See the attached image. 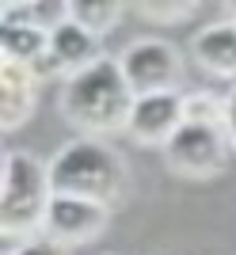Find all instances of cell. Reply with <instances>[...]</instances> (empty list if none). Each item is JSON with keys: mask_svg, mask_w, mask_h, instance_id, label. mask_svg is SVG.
<instances>
[{"mask_svg": "<svg viewBox=\"0 0 236 255\" xmlns=\"http://www.w3.org/2000/svg\"><path fill=\"white\" fill-rule=\"evenodd\" d=\"M133 103H137V96L122 73V65H118V57H107V53L96 65H88L84 73L69 76L61 88V115L84 137L129 129Z\"/></svg>", "mask_w": 236, "mask_h": 255, "instance_id": "obj_1", "label": "cell"}, {"mask_svg": "<svg viewBox=\"0 0 236 255\" xmlns=\"http://www.w3.org/2000/svg\"><path fill=\"white\" fill-rule=\"evenodd\" d=\"M229 133L214 126H191L183 122L168 145H164V164L187 183H210L229 168Z\"/></svg>", "mask_w": 236, "mask_h": 255, "instance_id": "obj_4", "label": "cell"}, {"mask_svg": "<svg viewBox=\"0 0 236 255\" xmlns=\"http://www.w3.org/2000/svg\"><path fill=\"white\" fill-rule=\"evenodd\" d=\"M225 19H233V23H236V4H229V8H225Z\"/></svg>", "mask_w": 236, "mask_h": 255, "instance_id": "obj_19", "label": "cell"}, {"mask_svg": "<svg viewBox=\"0 0 236 255\" xmlns=\"http://www.w3.org/2000/svg\"><path fill=\"white\" fill-rule=\"evenodd\" d=\"M118 65H122L133 96L175 92L183 80V57L168 38H137V42H129L118 53Z\"/></svg>", "mask_w": 236, "mask_h": 255, "instance_id": "obj_5", "label": "cell"}, {"mask_svg": "<svg viewBox=\"0 0 236 255\" xmlns=\"http://www.w3.org/2000/svg\"><path fill=\"white\" fill-rule=\"evenodd\" d=\"M34 103H38V80H34L31 65L4 61L0 65V126L8 133L19 129L34 115Z\"/></svg>", "mask_w": 236, "mask_h": 255, "instance_id": "obj_8", "label": "cell"}, {"mask_svg": "<svg viewBox=\"0 0 236 255\" xmlns=\"http://www.w3.org/2000/svg\"><path fill=\"white\" fill-rule=\"evenodd\" d=\"M46 50H50V34L46 31H34V27H0V53H4V61L31 65Z\"/></svg>", "mask_w": 236, "mask_h": 255, "instance_id": "obj_13", "label": "cell"}, {"mask_svg": "<svg viewBox=\"0 0 236 255\" xmlns=\"http://www.w3.org/2000/svg\"><path fill=\"white\" fill-rule=\"evenodd\" d=\"M4 27H34V31L54 34L61 23H69V4L65 0H23V4H4L0 8Z\"/></svg>", "mask_w": 236, "mask_h": 255, "instance_id": "obj_11", "label": "cell"}, {"mask_svg": "<svg viewBox=\"0 0 236 255\" xmlns=\"http://www.w3.org/2000/svg\"><path fill=\"white\" fill-rule=\"evenodd\" d=\"M31 73H34L38 84H46V80H69V69L57 61L54 50H46L42 57H34V61H31Z\"/></svg>", "mask_w": 236, "mask_h": 255, "instance_id": "obj_16", "label": "cell"}, {"mask_svg": "<svg viewBox=\"0 0 236 255\" xmlns=\"http://www.w3.org/2000/svg\"><path fill=\"white\" fill-rule=\"evenodd\" d=\"M137 11L145 19H160V23H175V19H187L194 11L191 0H183V4H137Z\"/></svg>", "mask_w": 236, "mask_h": 255, "instance_id": "obj_15", "label": "cell"}, {"mask_svg": "<svg viewBox=\"0 0 236 255\" xmlns=\"http://www.w3.org/2000/svg\"><path fill=\"white\" fill-rule=\"evenodd\" d=\"M191 53L206 73L236 76V23L233 19L206 23L202 31L191 38Z\"/></svg>", "mask_w": 236, "mask_h": 255, "instance_id": "obj_9", "label": "cell"}, {"mask_svg": "<svg viewBox=\"0 0 236 255\" xmlns=\"http://www.w3.org/2000/svg\"><path fill=\"white\" fill-rule=\"evenodd\" d=\"M50 50L57 53V61L69 69V76L84 73L88 65H96L103 53H99V38L96 34H88L80 23H61L54 34H50Z\"/></svg>", "mask_w": 236, "mask_h": 255, "instance_id": "obj_10", "label": "cell"}, {"mask_svg": "<svg viewBox=\"0 0 236 255\" xmlns=\"http://www.w3.org/2000/svg\"><path fill=\"white\" fill-rule=\"evenodd\" d=\"M225 133H229V141L236 145V88L225 96Z\"/></svg>", "mask_w": 236, "mask_h": 255, "instance_id": "obj_18", "label": "cell"}, {"mask_svg": "<svg viewBox=\"0 0 236 255\" xmlns=\"http://www.w3.org/2000/svg\"><path fill=\"white\" fill-rule=\"evenodd\" d=\"M15 255H69V252H65L61 244H54V240H46V236H42V240H27Z\"/></svg>", "mask_w": 236, "mask_h": 255, "instance_id": "obj_17", "label": "cell"}, {"mask_svg": "<svg viewBox=\"0 0 236 255\" xmlns=\"http://www.w3.org/2000/svg\"><path fill=\"white\" fill-rule=\"evenodd\" d=\"M183 118L191 126L225 129V99L214 92H191V96H183Z\"/></svg>", "mask_w": 236, "mask_h": 255, "instance_id": "obj_14", "label": "cell"}, {"mask_svg": "<svg viewBox=\"0 0 236 255\" xmlns=\"http://www.w3.org/2000/svg\"><path fill=\"white\" fill-rule=\"evenodd\" d=\"M54 202V183H50V164H42L31 152H4L0 168V229L4 236L31 240L42 233L46 213Z\"/></svg>", "mask_w": 236, "mask_h": 255, "instance_id": "obj_3", "label": "cell"}, {"mask_svg": "<svg viewBox=\"0 0 236 255\" xmlns=\"http://www.w3.org/2000/svg\"><path fill=\"white\" fill-rule=\"evenodd\" d=\"M183 118V92H160V96H137L129 115V137L141 145H168L179 133Z\"/></svg>", "mask_w": 236, "mask_h": 255, "instance_id": "obj_7", "label": "cell"}, {"mask_svg": "<svg viewBox=\"0 0 236 255\" xmlns=\"http://www.w3.org/2000/svg\"><path fill=\"white\" fill-rule=\"evenodd\" d=\"M122 11H126V8L115 4V0H73V4H69V19L80 23L88 34L103 38V34H111L118 27Z\"/></svg>", "mask_w": 236, "mask_h": 255, "instance_id": "obj_12", "label": "cell"}, {"mask_svg": "<svg viewBox=\"0 0 236 255\" xmlns=\"http://www.w3.org/2000/svg\"><path fill=\"white\" fill-rule=\"evenodd\" d=\"M111 221V210L99 202H88V198H65V194H54L50 202V213H46L42 236L61 244L65 252L80 244H92Z\"/></svg>", "mask_w": 236, "mask_h": 255, "instance_id": "obj_6", "label": "cell"}, {"mask_svg": "<svg viewBox=\"0 0 236 255\" xmlns=\"http://www.w3.org/2000/svg\"><path fill=\"white\" fill-rule=\"evenodd\" d=\"M50 183L54 194L65 198H88L99 206H115L126 187V164L99 137H73L50 160Z\"/></svg>", "mask_w": 236, "mask_h": 255, "instance_id": "obj_2", "label": "cell"}]
</instances>
